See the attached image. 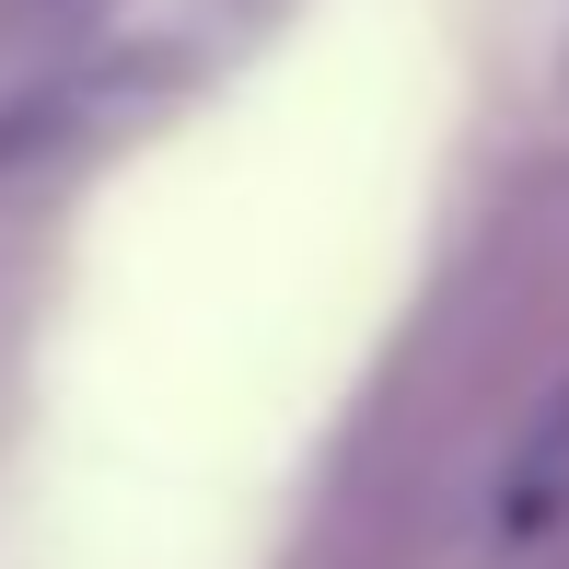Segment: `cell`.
I'll return each mask as SVG.
<instances>
[{
    "label": "cell",
    "mask_w": 569,
    "mask_h": 569,
    "mask_svg": "<svg viewBox=\"0 0 569 569\" xmlns=\"http://www.w3.org/2000/svg\"><path fill=\"white\" fill-rule=\"evenodd\" d=\"M151 93H163V82H151V59H106V70H47V82H23L12 106H0V174H59V163H82V151L117 140Z\"/></svg>",
    "instance_id": "7a4b0ae2"
},
{
    "label": "cell",
    "mask_w": 569,
    "mask_h": 569,
    "mask_svg": "<svg viewBox=\"0 0 569 569\" xmlns=\"http://www.w3.org/2000/svg\"><path fill=\"white\" fill-rule=\"evenodd\" d=\"M569 547V360L523 396V419L500 430V453L477 465V558H547Z\"/></svg>",
    "instance_id": "6da1fadb"
}]
</instances>
